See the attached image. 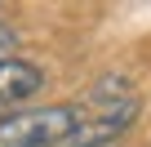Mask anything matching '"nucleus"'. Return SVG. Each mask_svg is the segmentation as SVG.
<instances>
[{"instance_id": "2", "label": "nucleus", "mask_w": 151, "mask_h": 147, "mask_svg": "<svg viewBox=\"0 0 151 147\" xmlns=\"http://www.w3.org/2000/svg\"><path fill=\"white\" fill-rule=\"evenodd\" d=\"M45 89V71L27 58H0V112L27 107Z\"/></svg>"}, {"instance_id": "1", "label": "nucleus", "mask_w": 151, "mask_h": 147, "mask_svg": "<svg viewBox=\"0 0 151 147\" xmlns=\"http://www.w3.org/2000/svg\"><path fill=\"white\" fill-rule=\"evenodd\" d=\"M85 120L80 103H45L0 116V147H62Z\"/></svg>"}, {"instance_id": "3", "label": "nucleus", "mask_w": 151, "mask_h": 147, "mask_svg": "<svg viewBox=\"0 0 151 147\" xmlns=\"http://www.w3.org/2000/svg\"><path fill=\"white\" fill-rule=\"evenodd\" d=\"M14 49H18V31L9 22H0V58H14Z\"/></svg>"}]
</instances>
